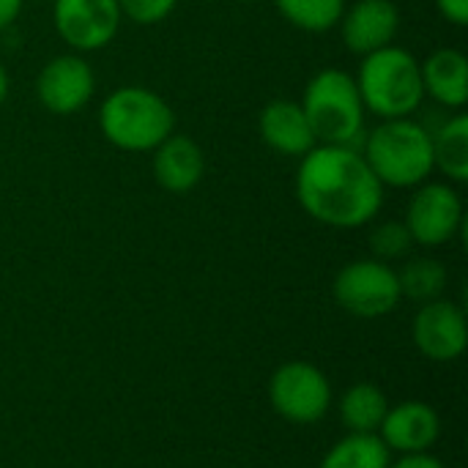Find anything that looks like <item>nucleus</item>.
Returning a JSON list of instances; mask_svg holds the SVG:
<instances>
[{
  "instance_id": "obj_1",
  "label": "nucleus",
  "mask_w": 468,
  "mask_h": 468,
  "mask_svg": "<svg viewBox=\"0 0 468 468\" xmlns=\"http://www.w3.org/2000/svg\"><path fill=\"white\" fill-rule=\"evenodd\" d=\"M296 197L315 222L351 230L378 217L384 184L354 145H315L302 156Z\"/></svg>"
},
{
  "instance_id": "obj_2",
  "label": "nucleus",
  "mask_w": 468,
  "mask_h": 468,
  "mask_svg": "<svg viewBox=\"0 0 468 468\" xmlns=\"http://www.w3.org/2000/svg\"><path fill=\"white\" fill-rule=\"evenodd\" d=\"M354 80L365 110L381 121L411 118L425 101L422 63L398 44L365 55Z\"/></svg>"
},
{
  "instance_id": "obj_3",
  "label": "nucleus",
  "mask_w": 468,
  "mask_h": 468,
  "mask_svg": "<svg viewBox=\"0 0 468 468\" xmlns=\"http://www.w3.org/2000/svg\"><path fill=\"white\" fill-rule=\"evenodd\" d=\"M365 162L384 186H420L428 181L433 167V137L414 118L381 121L362 148Z\"/></svg>"
},
{
  "instance_id": "obj_4",
  "label": "nucleus",
  "mask_w": 468,
  "mask_h": 468,
  "mask_svg": "<svg viewBox=\"0 0 468 468\" xmlns=\"http://www.w3.org/2000/svg\"><path fill=\"white\" fill-rule=\"evenodd\" d=\"M99 129L104 140L121 151H154L176 129L170 104L151 88L123 85L99 107Z\"/></svg>"
},
{
  "instance_id": "obj_5",
  "label": "nucleus",
  "mask_w": 468,
  "mask_h": 468,
  "mask_svg": "<svg viewBox=\"0 0 468 468\" xmlns=\"http://www.w3.org/2000/svg\"><path fill=\"white\" fill-rule=\"evenodd\" d=\"M299 104L318 145H354L365 132L367 110L362 104L354 74L343 69L315 71Z\"/></svg>"
},
{
  "instance_id": "obj_6",
  "label": "nucleus",
  "mask_w": 468,
  "mask_h": 468,
  "mask_svg": "<svg viewBox=\"0 0 468 468\" xmlns=\"http://www.w3.org/2000/svg\"><path fill=\"white\" fill-rule=\"evenodd\" d=\"M400 299L398 271L384 261H354L335 277V302L356 318H384Z\"/></svg>"
},
{
  "instance_id": "obj_7",
  "label": "nucleus",
  "mask_w": 468,
  "mask_h": 468,
  "mask_svg": "<svg viewBox=\"0 0 468 468\" xmlns=\"http://www.w3.org/2000/svg\"><path fill=\"white\" fill-rule=\"evenodd\" d=\"M274 411L296 425H313L326 417L332 406L329 378L310 362H285L269 381Z\"/></svg>"
},
{
  "instance_id": "obj_8",
  "label": "nucleus",
  "mask_w": 468,
  "mask_h": 468,
  "mask_svg": "<svg viewBox=\"0 0 468 468\" xmlns=\"http://www.w3.org/2000/svg\"><path fill=\"white\" fill-rule=\"evenodd\" d=\"M406 228L414 244L441 247L455 239L463 225V203L452 184L447 181H425L409 200Z\"/></svg>"
},
{
  "instance_id": "obj_9",
  "label": "nucleus",
  "mask_w": 468,
  "mask_h": 468,
  "mask_svg": "<svg viewBox=\"0 0 468 468\" xmlns=\"http://www.w3.org/2000/svg\"><path fill=\"white\" fill-rule=\"evenodd\" d=\"M118 0H55L52 22L74 52L104 49L121 27Z\"/></svg>"
},
{
  "instance_id": "obj_10",
  "label": "nucleus",
  "mask_w": 468,
  "mask_h": 468,
  "mask_svg": "<svg viewBox=\"0 0 468 468\" xmlns=\"http://www.w3.org/2000/svg\"><path fill=\"white\" fill-rule=\"evenodd\" d=\"M93 90H96L93 69L77 52L47 60L36 80V96L41 107L52 115L80 112L93 99Z\"/></svg>"
},
{
  "instance_id": "obj_11",
  "label": "nucleus",
  "mask_w": 468,
  "mask_h": 468,
  "mask_svg": "<svg viewBox=\"0 0 468 468\" xmlns=\"http://www.w3.org/2000/svg\"><path fill=\"white\" fill-rule=\"evenodd\" d=\"M466 315L458 304L436 299L422 304L414 318V346L433 362H452L466 351Z\"/></svg>"
},
{
  "instance_id": "obj_12",
  "label": "nucleus",
  "mask_w": 468,
  "mask_h": 468,
  "mask_svg": "<svg viewBox=\"0 0 468 468\" xmlns=\"http://www.w3.org/2000/svg\"><path fill=\"white\" fill-rule=\"evenodd\" d=\"M337 25L348 52L365 58L395 44L400 30V8L395 0H356L354 5H346Z\"/></svg>"
},
{
  "instance_id": "obj_13",
  "label": "nucleus",
  "mask_w": 468,
  "mask_h": 468,
  "mask_svg": "<svg viewBox=\"0 0 468 468\" xmlns=\"http://www.w3.org/2000/svg\"><path fill=\"white\" fill-rule=\"evenodd\" d=\"M441 433L439 414L420 400H406L387 411L378 436L389 447V452L400 455H420L428 452Z\"/></svg>"
},
{
  "instance_id": "obj_14",
  "label": "nucleus",
  "mask_w": 468,
  "mask_h": 468,
  "mask_svg": "<svg viewBox=\"0 0 468 468\" xmlns=\"http://www.w3.org/2000/svg\"><path fill=\"white\" fill-rule=\"evenodd\" d=\"M154 178L165 192H192L206 176V154L186 134H170L154 148Z\"/></svg>"
},
{
  "instance_id": "obj_15",
  "label": "nucleus",
  "mask_w": 468,
  "mask_h": 468,
  "mask_svg": "<svg viewBox=\"0 0 468 468\" xmlns=\"http://www.w3.org/2000/svg\"><path fill=\"white\" fill-rule=\"evenodd\" d=\"M258 129H261V140L282 156H299L302 159L307 151H313L318 145L302 104L291 101V99L269 101L261 110Z\"/></svg>"
},
{
  "instance_id": "obj_16",
  "label": "nucleus",
  "mask_w": 468,
  "mask_h": 468,
  "mask_svg": "<svg viewBox=\"0 0 468 468\" xmlns=\"http://www.w3.org/2000/svg\"><path fill=\"white\" fill-rule=\"evenodd\" d=\"M422 85L441 107L461 110L468 101V58L452 47L436 49L422 63Z\"/></svg>"
},
{
  "instance_id": "obj_17",
  "label": "nucleus",
  "mask_w": 468,
  "mask_h": 468,
  "mask_svg": "<svg viewBox=\"0 0 468 468\" xmlns=\"http://www.w3.org/2000/svg\"><path fill=\"white\" fill-rule=\"evenodd\" d=\"M433 137V167L452 184L468 181V118L458 112Z\"/></svg>"
},
{
  "instance_id": "obj_18",
  "label": "nucleus",
  "mask_w": 468,
  "mask_h": 468,
  "mask_svg": "<svg viewBox=\"0 0 468 468\" xmlns=\"http://www.w3.org/2000/svg\"><path fill=\"white\" fill-rule=\"evenodd\" d=\"M387 411V395L376 384H354L340 400V417L348 433H378Z\"/></svg>"
},
{
  "instance_id": "obj_19",
  "label": "nucleus",
  "mask_w": 468,
  "mask_h": 468,
  "mask_svg": "<svg viewBox=\"0 0 468 468\" xmlns=\"http://www.w3.org/2000/svg\"><path fill=\"white\" fill-rule=\"evenodd\" d=\"M389 447L378 433H348L337 441L321 468H389Z\"/></svg>"
},
{
  "instance_id": "obj_20",
  "label": "nucleus",
  "mask_w": 468,
  "mask_h": 468,
  "mask_svg": "<svg viewBox=\"0 0 468 468\" xmlns=\"http://www.w3.org/2000/svg\"><path fill=\"white\" fill-rule=\"evenodd\" d=\"M400 293L409 296L411 302L428 304L441 299L447 288V269L436 258H411L400 271H398Z\"/></svg>"
},
{
  "instance_id": "obj_21",
  "label": "nucleus",
  "mask_w": 468,
  "mask_h": 468,
  "mask_svg": "<svg viewBox=\"0 0 468 468\" xmlns=\"http://www.w3.org/2000/svg\"><path fill=\"white\" fill-rule=\"evenodd\" d=\"M274 5L285 22L304 33H326L337 27L346 11V0H274Z\"/></svg>"
},
{
  "instance_id": "obj_22",
  "label": "nucleus",
  "mask_w": 468,
  "mask_h": 468,
  "mask_svg": "<svg viewBox=\"0 0 468 468\" xmlns=\"http://www.w3.org/2000/svg\"><path fill=\"white\" fill-rule=\"evenodd\" d=\"M414 247V239L406 228V222H398V219H389V222H381L373 228L370 233V250H373V258L376 261H398V258H406Z\"/></svg>"
},
{
  "instance_id": "obj_23",
  "label": "nucleus",
  "mask_w": 468,
  "mask_h": 468,
  "mask_svg": "<svg viewBox=\"0 0 468 468\" xmlns=\"http://www.w3.org/2000/svg\"><path fill=\"white\" fill-rule=\"evenodd\" d=\"M178 0H118L121 16L137 25H159L176 11Z\"/></svg>"
},
{
  "instance_id": "obj_24",
  "label": "nucleus",
  "mask_w": 468,
  "mask_h": 468,
  "mask_svg": "<svg viewBox=\"0 0 468 468\" xmlns=\"http://www.w3.org/2000/svg\"><path fill=\"white\" fill-rule=\"evenodd\" d=\"M436 8L447 22H452L458 27L468 25V0H436Z\"/></svg>"
},
{
  "instance_id": "obj_25",
  "label": "nucleus",
  "mask_w": 468,
  "mask_h": 468,
  "mask_svg": "<svg viewBox=\"0 0 468 468\" xmlns=\"http://www.w3.org/2000/svg\"><path fill=\"white\" fill-rule=\"evenodd\" d=\"M389 468H444L441 461L431 458L428 452H420V455H403L395 466Z\"/></svg>"
},
{
  "instance_id": "obj_26",
  "label": "nucleus",
  "mask_w": 468,
  "mask_h": 468,
  "mask_svg": "<svg viewBox=\"0 0 468 468\" xmlns=\"http://www.w3.org/2000/svg\"><path fill=\"white\" fill-rule=\"evenodd\" d=\"M22 3L25 0H0V30L11 27L16 22V16L22 11Z\"/></svg>"
},
{
  "instance_id": "obj_27",
  "label": "nucleus",
  "mask_w": 468,
  "mask_h": 468,
  "mask_svg": "<svg viewBox=\"0 0 468 468\" xmlns=\"http://www.w3.org/2000/svg\"><path fill=\"white\" fill-rule=\"evenodd\" d=\"M8 88H11V80H8V71H5V66L0 60V104L8 99Z\"/></svg>"
}]
</instances>
